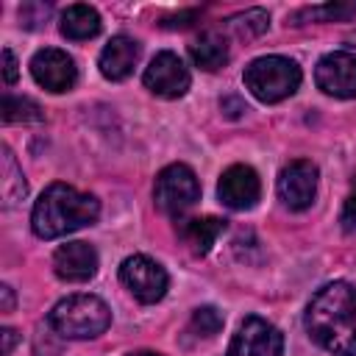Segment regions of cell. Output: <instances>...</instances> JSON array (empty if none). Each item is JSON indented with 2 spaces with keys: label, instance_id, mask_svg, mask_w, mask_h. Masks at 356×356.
Segmentation results:
<instances>
[{
  "label": "cell",
  "instance_id": "obj_22",
  "mask_svg": "<svg viewBox=\"0 0 356 356\" xmlns=\"http://www.w3.org/2000/svg\"><path fill=\"white\" fill-rule=\"evenodd\" d=\"M222 328V314L214 309V306H197L192 312V320H189V331L195 337H203V339H211L214 334H220Z\"/></svg>",
  "mask_w": 356,
  "mask_h": 356
},
{
  "label": "cell",
  "instance_id": "obj_20",
  "mask_svg": "<svg viewBox=\"0 0 356 356\" xmlns=\"http://www.w3.org/2000/svg\"><path fill=\"white\" fill-rule=\"evenodd\" d=\"M353 14H356V3H325V6H309V8H300V11L292 17V25L350 19Z\"/></svg>",
  "mask_w": 356,
  "mask_h": 356
},
{
  "label": "cell",
  "instance_id": "obj_23",
  "mask_svg": "<svg viewBox=\"0 0 356 356\" xmlns=\"http://www.w3.org/2000/svg\"><path fill=\"white\" fill-rule=\"evenodd\" d=\"M339 222L345 231H356V195H350L339 211Z\"/></svg>",
  "mask_w": 356,
  "mask_h": 356
},
{
  "label": "cell",
  "instance_id": "obj_13",
  "mask_svg": "<svg viewBox=\"0 0 356 356\" xmlns=\"http://www.w3.org/2000/svg\"><path fill=\"white\" fill-rule=\"evenodd\" d=\"M53 273L67 284H83L97 273V250L89 242H67L53 253Z\"/></svg>",
  "mask_w": 356,
  "mask_h": 356
},
{
  "label": "cell",
  "instance_id": "obj_1",
  "mask_svg": "<svg viewBox=\"0 0 356 356\" xmlns=\"http://www.w3.org/2000/svg\"><path fill=\"white\" fill-rule=\"evenodd\" d=\"M309 337L334 356H356V286L331 281L320 286L306 306Z\"/></svg>",
  "mask_w": 356,
  "mask_h": 356
},
{
  "label": "cell",
  "instance_id": "obj_21",
  "mask_svg": "<svg viewBox=\"0 0 356 356\" xmlns=\"http://www.w3.org/2000/svg\"><path fill=\"white\" fill-rule=\"evenodd\" d=\"M39 120H44V114L36 100L8 92L3 95V122H39Z\"/></svg>",
  "mask_w": 356,
  "mask_h": 356
},
{
  "label": "cell",
  "instance_id": "obj_24",
  "mask_svg": "<svg viewBox=\"0 0 356 356\" xmlns=\"http://www.w3.org/2000/svg\"><path fill=\"white\" fill-rule=\"evenodd\" d=\"M3 78H6L8 86L17 81V58H14V53L8 47L3 50Z\"/></svg>",
  "mask_w": 356,
  "mask_h": 356
},
{
  "label": "cell",
  "instance_id": "obj_14",
  "mask_svg": "<svg viewBox=\"0 0 356 356\" xmlns=\"http://www.w3.org/2000/svg\"><path fill=\"white\" fill-rule=\"evenodd\" d=\"M139 42L125 36V33H117L108 39V44L100 50V58H97V67H100V75L108 78V81H125L136 61H139Z\"/></svg>",
  "mask_w": 356,
  "mask_h": 356
},
{
  "label": "cell",
  "instance_id": "obj_17",
  "mask_svg": "<svg viewBox=\"0 0 356 356\" xmlns=\"http://www.w3.org/2000/svg\"><path fill=\"white\" fill-rule=\"evenodd\" d=\"M61 33L72 42H83L100 33V14L97 8L86 6V3H75L67 6V11L61 14Z\"/></svg>",
  "mask_w": 356,
  "mask_h": 356
},
{
  "label": "cell",
  "instance_id": "obj_15",
  "mask_svg": "<svg viewBox=\"0 0 356 356\" xmlns=\"http://www.w3.org/2000/svg\"><path fill=\"white\" fill-rule=\"evenodd\" d=\"M222 231H225V220H220V217H192V220H181V225H178L184 245L195 256H206Z\"/></svg>",
  "mask_w": 356,
  "mask_h": 356
},
{
  "label": "cell",
  "instance_id": "obj_11",
  "mask_svg": "<svg viewBox=\"0 0 356 356\" xmlns=\"http://www.w3.org/2000/svg\"><path fill=\"white\" fill-rule=\"evenodd\" d=\"M314 81L331 97H356V56L348 50L325 53L314 67Z\"/></svg>",
  "mask_w": 356,
  "mask_h": 356
},
{
  "label": "cell",
  "instance_id": "obj_27",
  "mask_svg": "<svg viewBox=\"0 0 356 356\" xmlns=\"http://www.w3.org/2000/svg\"><path fill=\"white\" fill-rule=\"evenodd\" d=\"M3 356H11V350H14V345H17V331L14 328H3Z\"/></svg>",
  "mask_w": 356,
  "mask_h": 356
},
{
  "label": "cell",
  "instance_id": "obj_2",
  "mask_svg": "<svg viewBox=\"0 0 356 356\" xmlns=\"http://www.w3.org/2000/svg\"><path fill=\"white\" fill-rule=\"evenodd\" d=\"M100 217V200L70 184H50L31 211V228L39 239H58Z\"/></svg>",
  "mask_w": 356,
  "mask_h": 356
},
{
  "label": "cell",
  "instance_id": "obj_9",
  "mask_svg": "<svg viewBox=\"0 0 356 356\" xmlns=\"http://www.w3.org/2000/svg\"><path fill=\"white\" fill-rule=\"evenodd\" d=\"M31 75L33 81L47 89V92H70L78 81V67H75V58L67 53V50H58V47H42L33 53L31 58Z\"/></svg>",
  "mask_w": 356,
  "mask_h": 356
},
{
  "label": "cell",
  "instance_id": "obj_5",
  "mask_svg": "<svg viewBox=\"0 0 356 356\" xmlns=\"http://www.w3.org/2000/svg\"><path fill=\"white\" fill-rule=\"evenodd\" d=\"M153 200L159 211L167 217H181L186 214L197 200H200V184L192 167L186 164H167L153 184Z\"/></svg>",
  "mask_w": 356,
  "mask_h": 356
},
{
  "label": "cell",
  "instance_id": "obj_18",
  "mask_svg": "<svg viewBox=\"0 0 356 356\" xmlns=\"http://www.w3.org/2000/svg\"><path fill=\"white\" fill-rule=\"evenodd\" d=\"M0 175H3V206L11 209L28 195V184H25V175H22L11 147H6V145L0 150Z\"/></svg>",
  "mask_w": 356,
  "mask_h": 356
},
{
  "label": "cell",
  "instance_id": "obj_26",
  "mask_svg": "<svg viewBox=\"0 0 356 356\" xmlns=\"http://www.w3.org/2000/svg\"><path fill=\"white\" fill-rule=\"evenodd\" d=\"M0 298H3L0 312H3V314H11V312H14V289H11L8 284H3V286H0Z\"/></svg>",
  "mask_w": 356,
  "mask_h": 356
},
{
  "label": "cell",
  "instance_id": "obj_10",
  "mask_svg": "<svg viewBox=\"0 0 356 356\" xmlns=\"http://www.w3.org/2000/svg\"><path fill=\"white\" fill-rule=\"evenodd\" d=\"M317 167L309 159H295L278 172V197L292 211H303L317 195Z\"/></svg>",
  "mask_w": 356,
  "mask_h": 356
},
{
  "label": "cell",
  "instance_id": "obj_6",
  "mask_svg": "<svg viewBox=\"0 0 356 356\" xmlns=\"http://www.w3.org/2000/svg\"><path fill=\"white\" fill-rule=\"evenodd\" d=\"M120 281L139 303H159L167 295V286H170L167 270L145 253H134V256L122 259Z\"/></svg>",
  "mask_w": 356,
  "mask_h": 356
},
{
  "label": "cell",
  "instance_id": "obj_7",
  "mask_svg": "<svg viewBox=\"0 0 356 356\" xmlns=\"http://www.w3.org/2000/svg\"><path fill=\"white\" fill-rule=\"evenodd\" d=\"M142 83H145V89H150L156 97L175 100V97H181V95H186V89H189V83H192V75H189V70H186V64L181 61L178 53L161 50V53H156L153 61L145 67Z\"/></svg>",
  "mask_w": 356,
  "mask_h": 356
},
{
  "label": "cell",
  "instance_id": "obj_28",
  "mask_svg": "<svg viewBox=\"0 0 356 356\" xmlns=\"http://www.w3.org/2000/svg\"><path fill=\"white\" fill-rule=\"evenodd\" d=\"M228 106H231V108H234V114H231V117H239V114H242V111H245V103H239V100H236V97H225V100H222V103H220V108H228Z\"/></svg>",
  "mask_w": 356,
  "mask_h": 356
},
{
  "label": "cell",
  "instance_id": "obj_8",
  "mask_svg": "<svg viewBox=\"0 0 356 356\" xmlns=\"http://www.w3.org/2000/svg\"><path fill=\"white\" fill-rule=\"evenodd\" d=\"M228 356H284V334L264 317H245L228 345Z\"/></svg>",
  "mask_w": 356,
  "mask_h": 356
},
{
  "label": "cell",
  "instance_id": "obj_25",
  "mask_svg": "<svg viewBox=\"0 0 356 356\" xmlns=\"http://www.w3.org/2000/svg\"><path fill=\"white\" fill-rule=\"evenodd\" d=\"M192 19H197V11H181L178 17H167L161 25L164 28H186V25H192Z\"/></svg>",
  "mask_w": 356,
  "mask_h": 356
},
{
  "label": "cell",
  "instance_id": "obj_30",
  "mask_svg": "<svg viewBox=\"0 0 356 356\" xmlns=\"http://www.w3.org/2000/svg\"><path fill=\"white\" fill-rule=\"evenodd\" d=\"M348 42H350V44H356V31H353V33L348 36Z\"/></svg>",
  "mask_w": 356,
  "mask_h": 356
},
{
  "label": "cell",
  "instance_id": "obj_19",
  "mask_svg": "<svg viewBox=\"0 0 356 356\" xmlns=\"http://www.w3.org/2000/svg\"><path fill=\"white\" fill-rule=\"evenodd\" d=\"M225 28L234 31L239 39H253L270 28V14L264 8H245L225 19Z\"/></svg>",
  "mask_w": 356,
  "mask_h": 356
},
{
  "label": "cell",
  "instance_id": "obj_16",
  "mask_svg": "<svg viewBox=\"0 0 356 356\" xmlns=\"http://www.w3.org/2000/svg\"><path fill=\"white\" fill-rule=\"evenodd\" d=\"M189 56H192L195 67H200V70H206V72H214V70L225 67L228 58H231L228 42H225V36L217 33V31H203L197 39H192Z\"/></svg>",
  "mask_w": 356,
  "mask_h": 356
},
{
  "label": "cell",
  "instance_id": "obj_12",
  "mask_svg": "<svg viewBox=\"0 0 356 356\" xmlns=\"http://www.w3.org/2000/svg\"><path fill=\"white\" fill-rule=\"evenodd\" d=\"M217 195L222 200V206L234 209V211H245L253 209L259 195H261V181L256 175L253 167L248 164H231L217 184Z\"/></svg>",
  "mask_w": 356,
  "mask_h": 356
},
{
  "label": "cell",
  "instance_id": "obj_4",
  "mask_svg": "<svg viewBox=\"0 0 356 356\" xmlns=\"http://www.w3.org/2000/svg\"><path fill=\"white\" fill-rule=\"evenodd\" d=\"M300 78H303L300 75V67L292 58H286V56H259L242 72L245 86L261 103L286 100L289 95L298 92Z\"/></svg>",
  "mask_w": 356,
  "mask_h": 356
},
{
  "label": "cell",
  "instance_id": "obj_29",
  "mask_svg": "<svg viewBox=\"0 0 356 356\" xmlns=\"http://www.w3.org/2000/svg\"><path fill=\"white\" fill-rule=\"evenodd\" d=\"M128 356H164V353H156V350H134Z\"/></svg>",
  "mask_w": 356,
  "mask_h": 356
},
{
  "label": "cell",
  "instance_id": "obj_3",
  "mask_svg": "<svg viewBox=\"0 0 356 356\" xmlns=\"http://www.w3.org/2000/svg\"><path fill=\"white\" fill-rule=\"evenodd\" d=\"M50 328L64 339H95L111 325V309L97 295H67L61 298L50 314Z\"/></svg>",
  "mask_w": 356,
  "mask_h": 356
}]
</instances>
